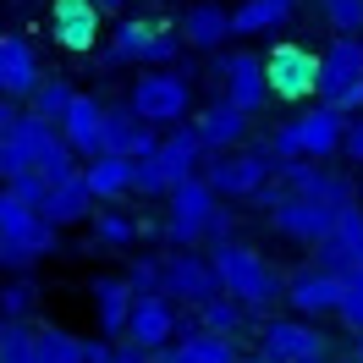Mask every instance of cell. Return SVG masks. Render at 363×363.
I'll list each match as a JSON object with an SVG mask.
<instances>
[{
  "mask_svg": "<svg viewBox=\"0 0 363 363\" xmlns=\"http://www.w3.org/2000/svg\"><path fill=\"white\" fill-rule=\"evenodd\" d=\"M209 264H215V275H220V292H231L242 308L264 314V308L281 303V270H275L259 248L226 237V242H209Z\"/></svg>",
  "mask_w": 363,
  "mask_h": 363,
  "instance_id": "cell-1",
  "label": "cell"
},
{
  "mask_svg": "<svg viewBox=\"0 0 363 363\" xmlns=\"http://www.w3.org/2000/svg\"><path fill=\"white\" fill-rule=\"evenodd\" d=\"M341 127H347V111L319 99V105H303L292 121L270 127L259 143L270 149L275 165H286V160H330V155H341Z\"/></svg>",
  "mask_w": 363,
  "mask_h": 363,
  "instance_id": "cell-2",
  "label": "cell"
},
{
  "mask_svg": "<svg viewBox=\"0 0 363 363\" xmlns=\"http://www.w3.org/2000/svg\"><path fill=\"white\" fill-rule=\"evenodd\" d=\"M204 155H209V149H204V138H199L193 121L165 127V133H160V149H155V155H143L133 165V193H143V199H165L177 182L199 177Z\"/></svg>",
  "mask_w": 363,
  "mask_h": 363,
  "instance_id": "cell-3",
  "label": "cell"
},
{
  "mask_svg": "<svg viewBox=\"0 0 363 363\" xmlns=\"http://www.w3.org/2000/svg\"><path fill=\"white\" fill-rule=\"evenodd\" d=\"M127 105H133L143 121H155L160 133L187 121L193 111V67H138L133 89H127Z\"/></svg>",
  "mask_w": 363,
  "mask_h": 363,
  "instance_id": "cell-4",
  "label": "cell"
},
{
  "mask_svg": "<svg viewBox=\"0 0 363 363\" xmlns=\"http://www.w3.org/2000/svg\"><path fill=\"white\" fill-rule=\"evenodd\" d=\"M253 199L270 209L275 237H286V242H297V248H314L319 237L336 226V215H341L330 199H314V193H292V187H281V182H275V187L264 182Z\"/></svg>",
  "mask_w": 363,
  "mask_h": 363,
  "instance_id": "cell-5",
  "label": "cell"
},
{
  "mask_svg": "<svg viewBox=\"0 0 363 363\" xmlns=\"http://www.w3.org/2000/svg\"><path fill=\"white\" fill-rule=\"evenodd\" d=\"M199 177L215 187V199L237 204V199H253L264 182H275V160H270V149L253 138V143H242V149H220V155H204Z\"/></svg>",
  "mask_w": 363,
  "mask_h": 363,
  "instance_id": "cell-6",
  "label": "cell"
},
{
  "mask_svg": "<svg viewBox=\"0 0 363 363\" xmlns=\"http://www.w3.org/2000/svg\"><path fill=\"white\" fill-rule=\"evenodd\" d=\"M220 209V199H215V187H209L204 177H187L177 182L171 193H165V242L171 248H199V242H209V215Z\"/></svg>",
  "mask_w": 363,
  "mask_h": 363,
  "instance_id": "cell-7",
  "label": "cell"
},
{
  "mask_svg": "<svg viewBox=\"0 0 363 363\" xmlns=\"http://www.w3.org/2000/svg\"><path fill=\"white\" fill-rule=\"evenodd\" d=\"M259 358L264 363H330V341L314 319H264L259 325Z\"/></svg>",
  "mask_w": 363,
  "mask_h": 363,
  "instance_id": "cell-8",
  "label": "cell"
},
{
  "mask_svg": "<svg viewBox=\"0 0 363 363\" xmlns=\"http://www.w3.org/2000/svg\"><path fill=\"white\" fill-rule=\"evenodd\" d=\"M264 77H270V99H286V105H308L319 99V50L308 45H275L264 55Z\"/></svg>",
  "mask_w": 363,
  "mask_h": 363,
  "instance_id": "cell-9",
  "label": "cell"
},
{
  "mask_svg": "<svg viewBox=\"0 0 363 363\" xmlns=\"http://www.w3.org/2000/svg\"><path fill=\"white\" fill-rule=\"evenodd\" d=\"M341 292H347V275L325 270V264H297L292 275H281V303H286L297 319H325V314H336Z\"/></svg>",
  "mask_w": 363,
  "mask_h": 363,
  "instance_id": "cell-10",
  "label": "cell"
},
{
  "mask_svg": "<svg viewBox=\"0 0 363 363\" xmlns=\"http://www.w3.org/2000/svg\"><path fill=\"white\" fill-rule=\"evenodd\" d=\"M215 77H220V94H226L237 111L259 116L270 105V77H264V55H253V50H220L215 55Z\"/></svg>",
  "mask_w": 363,
  "mask_h": 363,
  "instance_id": "cell-11",
  "label": "cell"
},
{
  "mask_svg": "<svg viewBox=\"0 0 363 363\" xmlns=\"http://www.w3.org/2000/svg\"><path fill=\"white\" fill-rule=\"evenodd\" d=\"M358 83H363V33H330V45L319 50V99L347 111Z\"/></svg>",
  "mask_w": 363,
  "mask_h": 363,
  "instance_id": "cell-12",
  "label": "cell"
},
{
  "mask_svg": "<svg viewBox=\"0 0 363 363\" xmlns=\"http://www.w3.org/2000/svg\"><path fill=\"white\" fill-rule=\"evenodd\" d=\"M160 292L171 297V303H187V308H199L204 297L220 292V275L209 264V253L199 248H177L160 259Z\"/></svg>",
  "mask_w": 363,
  "mask_h": 363,
  "instance_id": "cell-13",
  "label": "cell"
},
{
  "mask_svg": "<svg viewBox=\"0 0 363 363\" xmlns=\"http://www.w3.org/2000/svg\"><path fill=\"white\" fill-rule=\"evenodd\" d=\"M45 33L55 39V50H67V55H94V50H99V33H105V11H99L94 0H50Z\"/></svg>",
  "mask_w": 363,
  "mask_h": 363,
  "instance_id": "cell-14",
  "label": "cell"
},
{
  "mask_svg": "<svg viewBox=\"0 0 363 363\" xmlns=\"http://www.w3.org/2000/svg\"><path fill=\"white\" fill-rule=\"evenodd\" d=\"M45 83V61H39V50H33V39L28 33H0V94L6 99H17V105H28V94Z\"/></svg>",
  "mask_w": 363,
  "mask_h": 363,
  "instance_id": "cell-15",
  "label": "cell"
},
{
  "mask_svg": "<svg viewBox=\"0 0 363 363\" xmlns=\"http://www.w3.org/2000/svg\"><path fill=\"white\" fill-rule=\"evenodd\" d=\"M50 138H55V121H45V116H33V111L17 116V121H11V133L0 138V182H11V177H23V171H33Z\"/></svg>",
  "mask_w": 363,
  "mask_h": 363,
  "instance_id": "cell-16",
  "label": "cell"
},
{
  "mask_svg": "<svg viewBox=\"0 0 363 363\" xmlns=\"http://www.w3.org/2000/svg\"><path fill=\"white\" fill-rule=\"evenodd\" d=\"M182 39H187V50L193 55H220V50L237 39L231 33V6H220V0H193L187 11H182Z\"/></svg>",
  "mask_w": 363,
  "mask_h": 363,
  "instance_id": "cell-17",
  "label": "cell"
},
{
  "mask_svg": "<svg viewBox=\"0 0 363 363\" xmlns=\"http://www.w3.org/2000/svg\"><path fill=\"white\" fill-rule=\"evenodd\" d=\"M193 127H199V138H204L209 155H220V149H242V143L253 138V116H248V111H237L226 94H215L204 111L193 116Z\"/></svg>",
  "mask_w": 363,
  "mask_h": 363,
  "instance_id": "cell-18",
  "label": "cell"
},
{
  "mask_svg": "<svg viewBox=\"0 0 363 363\" xmlns=\"http://www.w3.org/2000/svg\"><path fill=\"white\" fill-rule=\"evenodd\" d=\"M182 319H177V303L165 292H143L133 303V319H127V341H138L143 352H160L165 341H177Z\"/></svg>",
  "mask_w": 363,
  "mask_h": 363,
  "instance_id": "cell-19",
  "label": "cell"
},
{
  "mask_svg": "<svg viewBox=\"0 0 363 363\" xmlns=\"http://www.w3.org/2000/svg\"><path fill=\"white\" fill-rule=\"evenodd\" d=\"M358 259H363V204H347V209L336 215V226L314 242V264L347 275Z\"/></svg>",
  "mask_w": 363,
  "mask_h": 363,
  "instance_id": "cell-20",
  "label": "cell"
},
{
  "mask_svg": "<svg viewBox=\"0 0 363 363\" xmlns=\"http://www.w3.org/2000/svg\"><path fill=\"white\" fill-rule=\"evenodd\" d=\"M105 111H111V105H105L99 94H83V89H77V99L67 105V116L55 121L61 138L77 149V160H94L99 149H105Z\"/></svg>",
  "mask_w": 363,
  "mask_h": 363,
  "instance_id": "cell-21",
  "label": "cell"
},
{
  "mask_svg": "<svg viewBox=\"0 0 363 363\" xmlns=\"http://www.w3.org/2000/svg\"><path fill=\"white\" fill-rule=\"evenodd\" d=\"M160 149V127L143 121L133 105H111L105 111V149L99 155H127V160H143Z\"/></svg>",
  "mask_w": 363,
  "mask_h": 363,
  "instance_id": "cell-22",
  "label": "cell"
},
{
  "mask_svg": "<svg viewBox=\"0 0 363 363\" xmlns=\"http://www.w3.org/2000/svg\"><path fill=\"white\" fill-rule=\"evenodd\" d=\"M155 363H237V336H215L199 325H182L177 341H165Z\"/></svg>",
  "mask_w": 363,
  "mask_h": 363,
  "instance_id": "cell-23",
  "label": "cell"
},
{
  "mask_svg": "<svg viewBox=\"0 0 363 363\" xmlns=\"http://www.w3.org/2000/svg\"><path fill=\"white\" fill-rule=\"evenodd\" d=\"M160 23L155 17H116V28L105 33V50H99V67H143V55L155 45Z\"/></svg>",
  "mask_w": 363,
  "mask_h": 363,
  "instance_id": "cell-24",
  "label": "cell"
},
{
  "mask_svg": "<svg viewBox=\"0 0 363 363\" xmlns=\"http://www.w3.org/2000/svg\"><path fill=\"white\" fill-rule=\"evenodd\" d=\"M94 209H99V199L89 193V182H83V171L67 182H55L45 193V204H39V215H45L55 231H72V226H89L94 220Z\"/></svg>",
  "mask_w": 363,
  "mask_h": 363,
  "instance_id": "cell-25",
  "label": "cell"
},
{
  "mask_svg": "<svg viewBox=\"0 0 363 363\" xmlns=\"http://www.w3.org/2000/svg\"><path fill=\"white\" fill-rule=\"evenodd\" d=\"M89 297H94V319H99V336H127V319H133V303H138V292L127 286V275H99L89 286Z\"/></svg>",
  "mask_w": 363,
  "mask_h": 363,
  "instance_id": "cell-26",
  "label": "cell"
},
{
  "mask_svg": "<svg viewBox=\"0 0 363 363\" xmlns=\"http://www.w3.org/2000/svg\"><path fill=\"white\" fill-rule=\"evenodd\" d=\"M297 0H237L231 6V33L237 39H264V33H281L292 28Z\"/></svg>",
  "mask_w": 363,
  "mask_h": 363,
  "instance_id": "cell-27",
  "label": "cell"
},
{
  "mask_svg": "<svg viewBox=\"0 0 363 363\" xmlns=\"http://www.w3.org/2000/svg\"><path fill=\"white\" fill-rule=\"evenodd\" d=\"M133 165L138 160H127V155H94V160H83V182H89V193L99 204H116V199L133 193Z\"/></svg>",
  "mask_w": 363,
  "mask_h": 363,
  "instance_id": "cell-28",
  "label": "cell"
},
{
  "mask_svg": "<svg viewBox=\"0 0 363 363\" xmlns=\"http://www.w3.org/2000/svg\"><path fill=\"white\" fill-rule=\"evenodd\" d=\"M89 231H94V242L99 248H111V253H127L133 242H143L149 237V220H138L133 209H94V220H89Z\"/></svg>",
  "mask_w": 363,
  "mask_h": 363,
  "instance_id": "cell-29",
  "label": "cell"
},
{
  "mask_svg": "<svg viewBox=\"0 0 363 363\" xmlns=\"http://www.w3.org/2000/svg\"><path fill=\"white\" fill-rule=\"evenodd\" d=\"M253 319H259V314L242 308L231 292H215V297H204V303L193 308V325H199V330H215V336H242Z\"/></svg>",
  "mask_w": 363,
  "mask_h": 363,
  "instance_id": "cell-30",
  "label": "cell"
},
{
  "mask_svg": "<svg viewBox=\"0 0 363 363\" xmlns=\"http://www.w3.org/2000/svg\"><path fill=\"white\" fill-rule=\"evenodd\" d=\"M33 358L39 363H83V336H72L61 325H39L33 330Z\"/></svg>",
  "mask_w": 363,
  "mask_h": 363,
  "instance_id": "cell-31",
  "label": "cell"
},
{
  "mask_svg": "<svg viewBox=\"0 0 363 363\" xmlns=\"http://www.w3.org/2000/svg\"><path fill=\"white\" fill-rule=\"evenodd\" d=\"M77 171H83V160H77V149L61 138V127H55V138L45 143V155H39V165H33V177H45L50 187H55V182L77 177Z\"/></svg>",
  "mask_w": 363,
  "mask_h": 363,
  "instance_id": "cell-32",
  "label": "cell"
},
{
  "mask_svg": "<svg viewBox=\"0 0 363 363\" xmlns=\"http://www.w3.org/2000/svg\"><path fill=\"white\" fill-rule=\"evenodd\" d=\"M77 99V89H72V77H45L39 89L28 94V105L23 111H33V116H45V121H61L67 116V105Z\"/></svg>",
  "mask_w": 363,
  "mask_h": 363,
  "instance_id": "cell-33",
  "label": "cell"
},
{
  "mask_svg": "<svg viewBox=\"0 0 363 363\" xmlns=\"http://www.w3.org/2000/svg\"><path fill=\"white\" fill-rule=\"evenodd\" d=\"M39 308V286H33V275H11L6 286H0V319H28Z\"/></svg>",
  "mask_w": 363,
  "mask_h": 363,
  "instance_id": "cell-34",
  "label": "cell"
},
{
  "mask_svg": "<svg viewBox=\"0 0 363 363\" xmlns=\"http://www.w3.org/2000/svg\"><path fill=\"white\" fill-rule=\"evenodd\" d=\"M314 11L330 33H363V0H314Z\"/></svg>",
  "mask_w": 363,
  "mask_h": 363,
  "instance_id": "cell-35",
  "label": "cell"
},
{
  "mask_svg": "<svg viewBox=\"0 0 363 363\" xmlns=\"http://www.w3.org/2000/svg\"><path fill=\"white\" fill-rule=\"evenodd\" d=\"M0 363H39L33 358V330H28V319H6V330H0Z\"/></svg>",
  "mask_w": 363,
  "mask_h": 363,
  "instance_id": "cell-36",
  "label": "cell"
},
{
  "mask_svg": "<svg viewBox=\"0 0 363 363\" xmlns=\"http://www.w3.org/2000/svg\"><path fill=\"white\" fill-rule=\"evenodd\" d=\"M127 286H133L138 297H143V292H160V259L133 253V264H127Z\"/></svg>",
  "mask_w": 363,
  "mask_h": 363,
  "instance_id": "cell-37",
  "label": "cell"
},
{
  "mask_svg": "<svg viewBox=\"0 0 363 363\" xmlns=\"http://www.w3.org/2000/svg\"><path fill=\"white\" fill-rule=\"evenodd\" d=\"M336 319L352 336H363V281H347V292H341V303H336Z\"/></svg>",
  "mask_w": 363,
  "mask_h": 363,
  "instance_id": "cell-38",
  "label": "cell"
},
{
  "mask_svg": "<svg viewBox=\"0 0 363 363\" xmlns=\"http://www.w3.org/2000/svg\"><path fill=\"white\" fill-rule=\"evenodd\" d=\"M341 160H347V165H363V111H352L347 127H341Z\"/></svg>",
  "mask_w": 363,
  "mask_h": 363,
  "instance_id": "cell-39",
  "label": "cell"
},
{
  "mask_svg": "<svg viewBox=\"0 0 363 363\" xmlns=\"http://www.w3.org/2000/svg\"><path fill=\"white\" fill-rule=\"evenodd\" d=\"M6 187H11V193H17L23 204H33V209L45 204V193H50V182H45V177H33V171H23V177H11Z\"/></svg>",
  "mask_w": 363,
  "mask_h": 363,
  "instance_id": "cell-40",
  "label": "cell"
},
{
  "mask_svg": "<svg viewBox=\"0 0 363 363\" xmlns=\"http://www.w3.org/2000/svg\"><path fill=\"white\" fill-rule=\"evenodd\" d=\"M226 237H237V215H231L226 199H220V209L209 215V242H226Z\"/></svg>",
  "mask_w": 363,
  "mask_h": 363,
  "instance_id": "cell-41",
  "label": "cell"
},
{
  "mask_svg": "<svg viewBox=\"0 0 363 363\" xmlns=\"http://www.w3.org/2000/svg\"><path fill=\"white\" fill-rule=\"evenodd\" d=\"M111 363H155V352H143L138 341H121V347L111 352Z\"/></svg>",
  "mask_w": 363,
  "mask_h": 363,
  "instance_id": "cell-42",
  "label": "cell"
},
{
  "mask_svg": "<svg viewBox=\"0 0 363 363\" xmlns=\"http://www.w3.org/2000/svg\"><path fill=\"white\" fill-rule=\"evenodd\" d=\"M111 352H116L111 336H105V341H83V363H111Z\"/></svg>",
  "mask_w": 363,
  "mask_h": 363,
  "instance_id": "cell-43",
  "label": "cell"
},
{
  "mask_svg": "<svg viewBox=\"0 0 363 363\" xmlns=\"http://www.w3.org/2000/svg\"><path fill=\"white\" fill-rule=\"evenodd\" d=\"M17 116H23V105H17V99H6V94H0V138L11 133V121H17Z\"/></svg>",
  "mask_w": 363,
  "mask_h": 363,
  "instance_id": "cell-44",
  "label": "cell"
},
{
  "mask_svg": "<svg viewBox=\"0 0 363 363\" xmlns=\"http://www.w3.org/2000/svg\"><path fill=\"white\" fill-rule=\"evenodd\" d=\"M94 6H99L105 17H127V6H133V0H94Z\"/></svg>",
  "mask_w": 363,
  "mask_h": 363,
  "instance_id": "cell-45",
  "label": "cell"
},
{
  "mask_svg": "<svg viewBox=\"0 0 363 363\" xmlns=\"http://www.w3.org/2000/svg\"><path fill=\"white\" fill-rule=\"evenodd\" d=\"M352 111H363V83L352 89V99H347V116H352Z\"/></svg>",
  "mask_w": 363,
  "mask_h": 363,
  "instance_id": "cell-46",
  "label": "cell"
},
{
  "mask_svg": "<svg viewBox=\"0 0 363 363\" xmlns=\"http://www.w3.org/2000/svg\"><path fill=\"white\" fill-rule=\"evenodd\" d=\"M347 281H363V259H358V264H352V270H347Z\"/></svg>",
  "mask_w": 363,
  "mask_h": 363,
  "instance_id": "cell-47",
  "label": "cell"
},
{
  "mask_svg": "<svg viewBox=\"0 0 363 363\" xmlns=\"http://www.w3.org/2000/svg\"><path fill=\"white\" fill-rule=\"evenodd\" d=\"M352 363H363V336H358V341H352Z\"/></svg>",
  "mask_w": 363,
  "mask_h": 363,
  "instance_id": "cell-48",
  "label": "cell"
},
{
  "mask_svg": "<svg viewBox=\"0 0 363 363\" xmlns=\"http://www.w3.org/2000/svg\"><path fill=\"white\" fill-rule=\"evenodd\" d=\"M237 363H264V358H242V352H237Z\"/></svg>",
  "mask_w": 363,
  "mask_h": 363,
  "instance_id": "cell-49",
  "label": "cell"
},
{
  "mask_svg": "<svg viewBox=\"0 0 363 363\" xmlns=\"http://www.w3.org/2000/svg\"><path fill=\"white\" fill-rule=\"evenodd\" d=\"M143 6H160V0H143Z\"/></svg>",
  "mask_w": 363,
  "mask_h": 363,
  "instance_id": "cell-50",
  "label": "cell"
},
{
  "mask_svg": "<svg viewBox=\"0 0 363 363\" xmlns=\"http://www.w3.org/2000/svg\"><path fill=\"white\" fill-rule=\"evenodd\" d=\"M0 330H6V319H0Z\"/></svg>",
  "mask_w": 363,
  "mask_h": 363,
  "instance_id": "cell-51",
  "label": "cell"
},
{
  "mask_svg": "<svg viewBox=\"0 0 363 363\" xmlns=\"http://www.w3.org/2000/svg\"><path fill=\"white\" fill-rule=\"evenodd\" d=\"M11 6H23V0H11Z\"/></svg>",
  "mask_w": 363,
  "mask_h": 363,
  "instance_id": "cell-52",
  "label": "cell"
}]
</instances>
